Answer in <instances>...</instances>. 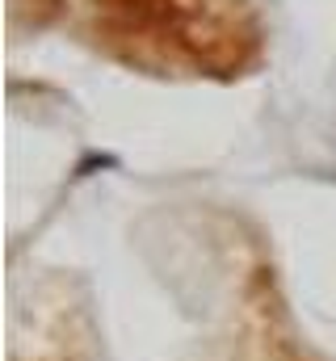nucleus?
<instances>
[{
	"label": "nucleus",
	"mask_w": 336,
	"mask_h": 361,
	"mask_svg": "<svg viewBox=\"0 0 336 361\" xmlns=\"http://www.w3.org/2000/svg\"><path fill=\"white\" fill-rule=\"evenodd\" d=\"M64 17L97 55L168 80H240L269 42L260 0H68Z\"/></svg>",
	"instance_id": "f257e3e1"
},
{
	"label": "nucleus",
	"mask_w": 336,
	"mask_h": 361,
	"mask_svg": "<svg viewBox=\"0 0 336 361\" xmlns=\"http://www.w3.org/2000/svg\"><path fill=\"white\" fill-rule=\"evenodd\" d=\"M8 361H101L92 311L68 281L51 277L17 302Z\"/></svg>",
	"instance_id": "f03ea898"
},
{
	"label": "nucleus",
	"mask_w": 336,
	"mask_h": 361,
	"mask_svg": "<svg viewBox=\"0 0 336 361\" xmlns=\"http://www.w3.org/2000/svg\"><path fill=\"white\" fill-rule=\"evenodd\" d=\"M244 357L248 361H307L303 349L286 336L277 298H273V281L265 269L248 277V294H244Z\"/></svg>",
	"instance_id": "7ed1b4c3"
}]
</instances>
